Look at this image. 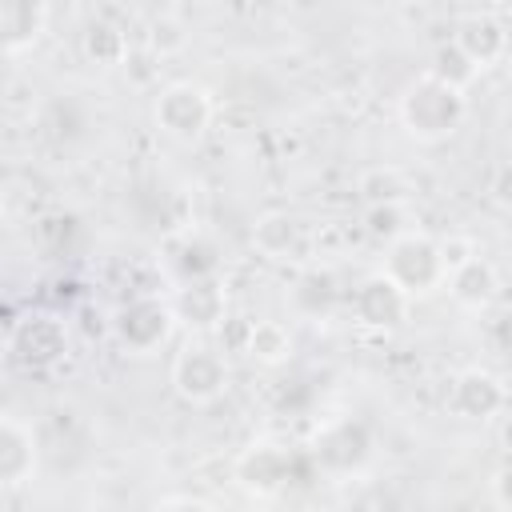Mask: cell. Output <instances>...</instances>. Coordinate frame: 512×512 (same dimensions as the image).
I'll return each instance as SVG.
<instances>
[{
	"label": "cell",
	"mask_w": 512,
	"mask_h": 512,
	"mask_svg": "<svg viewBox=\"0 0 512 512\" xmlns=\"http://www.w3.org/2000/svg\"><path fill=\"white\" fill-rule=\"evenodd\" d=\"M252 240H256V248H260L268 260H288L292 252H300L304 228H300V220L288 216V212H268V216L256 220Z\"/></svg>",
	"instance_id": "9a60e30c"
},
{
	"label": "cell",
	"mask_w": 512,
	"mask_h": 512,
	"mask_svg": "<svg viewBox=\"0 0 512 512\" xmlns=\"http://www.w3.org/2000/svg\"><path fill=\"white\" fill-rule=\"evenodd\" d=\"M364 228H368V236H372V240L392 244L396 236H404V232H408V212H404V204H400V200H376V204H368Z\"/></svg>",
	"instance_id": "44dd1931"
},
{
	"label": "cell",
	"mask_w": 512,
	"mask_h": 512,
	"mask_svg": "<svg viewBox=\"0 0 512 512\" xmlns=\"http://www.w3.org/2000/svg\"><path fill=\"white\" fill-rule=\"evenodd\" d=\"M172 308V320L188 324V328H216L228 320V300H224V288L208 276V280H184V288L176 292V300L168 304Z\"/></svg>",
	"instance_id": "8fae6325"
},
{
	"label": "cell",
	"mask_w": 512,
	"mask_h": 512,
	"mask_svg": "<svg viewBox=\"0 0 512 512\" xmlns=\"http://www.w3.org/2000/svg\"><path fill=\"white\" fill-rule=\"evenodd\" d=\"M0 216H4V200H0Z\"/></svg>",
	"instance_id": "d4e9b609"
},
{
	"label": "cell",
	"mask_w": 512,
	"mask_h": 512,
	"mask_svg": "<svg viewBox=\"0 0 512 512\" xmlns=\"http://www.w3.org/2000/svg\"><path fill=\"white\" fill-rule=\"evenodd\" d=\"M40 0H0V44H28L40 32Z\"/></svg>",
	"instance_id": "ac0fdd59"
},
{
	"label": "cell",
	"mask_w": 512,
	"mask_h": 512,
	"mask_svg": "<svg viewBox=\"0 0 512 512\" xmlns=\"http://www.w3.org/2000/svg\"><path fill=\"white\" fill-rule=\"evenodd\" d=\"M372 456V432L364 420L356 416H340V420H328L316 440H312V460L332 472V476H348V472H360Z\"/></svg>",
	"instance_id": "277c9868"
},
{
	"label": "cell",
	"mask_w": 512,
	"mask_h": 512,
	"mask_svg": "<svg viewBox=\"0 0 512 512\" xmlns=\"http://www.w3.org/2000/svg\"><path fill=\"white\" fill-rule=\"evenodd\" d=\"M68 352V328L56 316H28L12 332V356L24 368H52Z\"/></svg>",
	"instance_id": "52a82bcc"
},
{
	"label": "cell",
	"mask_w": 512,
	"mask_h": 512,
	"mask_svg": "<svg viewBox=\"0 0 512 512\" xmlns=\"http://www.w3.org/2000/svg\"><path fill=\"white\" fill-rule=\"evenodd\" d=\"M492 504L504 512V508H512V496H508V468H500L496 476H492Z\"/></svg>",
	"instance_id": "cb8c5ba5"
},
{
	"label": "cell",
	"mask_w": 512,
	"mask_h": 512,
	"mask_svg": "<svg viewBox=\"0 0 512 512\" xmlns=\"http://www.w3.org/2000/svg\"><path fill=\"white\" fill-rule=\"evenodd\" d=\"M452 44L484 72V68H492L496 60H504V52H508V32H504V24H500L496 16L476 12V16H464V20L456 24Z\"/></svg>",
	"instance_id": "4fadbf2b"
},
{
	"label": "cell",
	"mask_w": 512,
	"mask_h": 512,
	"mask_svg": "<svg viewBox=\"0 0 512 512\" xmlns=\"http://www.w3.org/2000/svg\"><path fill=\"white\" fill-rule=\"evenodd\" d=\"M468 116L464 88H452L436 76H420L400 96V120L416 140H444L452 136Z\"/></svg>",
	"instance_id": "6da1fadb"
},
{
	"label": "cell",
	"mask_w": 512,
	"mask_h": 512,
	"mask_svg": "<svg viewBox=\"0 0 512 512\" xmlns=\"http://www.w3.org/2000/svg\"><path fill=\"white\" fill-rule=\"evenodd\" d=\"M236 480L256 496H272L292 480V452L276 444H256L236 460Z\"/></svg>",
	"instance_id": "7c38bea8"
},
{
	"label": "cell",
	"mask_w": 512,
	"mask_h": 512,
	"mask_svg": "<svg viewBox=\"0 0 512 512\" xmlns=\"http://www.w3.org/2000/svg\"><path fill=\"white\" fill-rule=\"evenodd\" d=\"M408 304H412V296H408L392 276H384V272L368 276V280L352 292V308H356V320H360L364 328H384V332H388V328L404 324Z\"/></svg>",
	"instance_id": "9c48e42d"
},
{
	"label": "cell",
	"mask_w": 512,
	"mask_h": 512,
	"mask_svg": "<svg viewBox=\"0 0 512 512\" xmlns=\"http://www.w3.org/2000/svg\"><path fill=\"white\" fill-rule=\"evenodd\" d=\"M176 272L180 280H208L216 272V248L208 240H184L176 252Z\"/></svg>",
	"instance_id": "7402d4cb"
},
{
	"label": "cell",
	"mask_w": 512,
	"mask_h": 512,
	"mask_svg": "<svg viewBox=\"0 0 512 512\" xmlns=\"http://www.w3.org/2000/svg\"><path fill=\"white\" fill-rule=\"evenodd\" d=\"M504 400H508V388L488 368H468L448 388V408L460 420H492L504 408Z\"/></svg>",
	"instance_id": "ba28073f"
},
{
	"label": "cell",
	"mask_w": 512,
	"mask_h": 512,
	"mask_svg": "<svg viewBox=\"0 0 512 512\" xmlns=\"http://www.w3.org/2000/svg\"><path fill=\"white\" fill-rule=\"evenodd\" d=\"M444 284H448L452 300H456L460 308H472V312L488 308V304L496 300V292H500L496 264L484 260V256H476V252H468L464 260H456V264L444 272Z\"/></svg>",
	"instance_id": "30bf717a"
},
{
	"label": "cell",
	"mask_w": 512,
	"mask_h": 512,
	"mask_svg": "<svg viewBox=\"0 0 512 512\" xmlns=\"http://www.w3.org/2000/svg\"><path fill=\"white\" fill-rule=\"evenodd\" d=\"M244 352L260 364H284L292 356V332L280 320H252L244 332Z\"/></svg>",
	"instance_id": "e0dca14e"
},
{
	"label": "cell",
	"mask_w": 512,
	"mask_h": 512,
	"mask_svg": "<svg viewBox=\"0 0 512 512\" xmlns=\"http://www.w3.org/2000/svg\"><path fill=\"white\" fill-rule=\"evenodd\" d=\"M336 300H340V280L328 268H308L292 288V304L304 316H328L336 308Z\"/></svg>",
	"instance_id": "2e32d148"
},
{
	"label": "cell",
	"mask_w": 512,
	"mask_h": 512,
	"mask_svg": "<svg viewBox=\"0 0 512 512\" xmlns=\"http://www.w3.org/2000/svg\"><path fill=\"white\" fill-rule=\"evenodd\" d=\"M152 112H156L160 132H168L172 140L192 144V140H200V136L208 132L216 108H212V96H208L200 84H192V80H176V84L160 88Z\"/></svg>",
	"instance_id": "3957f363"
},
{
	"label": "cell",
	"mask_w": 512,
	"mask_h": 512,
	"mask_svg": "<svg viewBox=\"0 0 512 512\" xmlns=\"http://www.w3.org/2000/svg\"><path fill=\"white\" fill-rule=\"evenodd\" d=\"M84 56H88L92 64H100V68H116V64H124V56H128V40H124V32H120L116 24L92 20V24L84 28Z\"/></svg>",
	"instance_id": "d6986e66"
},
{
	"label": "cell",
	"mask_w": 512,
	"mask_h": 512,
	"mask_svg": "<svg viewBox=\"0 0 512 512\" xmlns=\"http://www.w3.org/2000/svg\"><path fill=\"white\" fill-rule=\"evenodd\" d=\"M228 384V364L216 348L208 344H188L176 360H172V388L188 400V404H212Z\"/></svg>",
	"instance_id": "5b68a950"
},
{
	"label": "cell",
	"mask_w": 512,
	"mask_h": 512,
	"mask_svg": "<svg viewBox=\"0 0 512 512\" xmlns=\"http://www.w3.org/2000/svg\"><path fill=\"white\" fill-rule=\"evenodd\" d=\"M36 468V440L20 420L0 416V484H20Z\"/></svg>",
	"instance_id": "5bb4252c"
},
{
	"label": "cell",
	"mask_w": 512,
	"mask_h": 512,
	"mask_svg": "<svg viewBox=\"0 0 512 512\" xmlns=\"http://www.w3.org/2000/svg\"><path fill=\"white\" fill-rule=\"evenodd\" d=\"M172 324H176L172 320V308L164 300H156V296L128 300L116 312V320H112V328H116V336H120V344L128 352H152V348H160L168 340Z\"/></svg>",
	"instance_id": "8992f818"
},
{
	"label": "cell",
	"mask_w": 512,
	"mask_h": 512,
	"mask_svg": "<svg viewBox=\"0 0 512 512\" xmlns=\"http://www.w3.org/2000/svg\"><path fill=\"white\" fill-rule=\"evenodd\" d=\"M444 252H440V240L424 236V232H404L388 244V256H384V276H392L408 296H428L444 284Z\"/></svg>",
	"instance_id": "7a4b0ae2"
},
{
	"label": "cell",
	"mask_w": 512,
	"mask_h": 512,
	"mask_svg": "<svg viewBox=\"0 0 512 512\" xmlns=\"http://www.w3.org/2000/svg\"><path fill=\"white\" fill-rule=\"evenodd\" d=\"M428 76H436V80H444V84H452V88H468V84L480 76V68H476L456 44H440V48L432 52Z\"/></svg>",
	"instance_id": "ffe728a7"
},
{
	"label": "cell",
	"mask_w": 512,
	"mask_h": 512,
	"mask_svg": "<svg viewBox=\"0 0 512 512\" xmlns=\"http://www.w3.org/2000/svg\"><path fill=\"white\" fill-rule=\"evenodd\" d=\"M360 192L368 196V204H376V200H400L404 180L392 168H372V172L360 176Z\"/></svg>",
	"instance_id": "603a6c76"
}]
</instances>
